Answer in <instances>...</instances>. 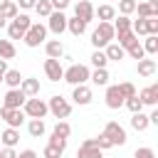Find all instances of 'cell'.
I'll return each instance as SVG.
<instances>
[{
	"mask_svg": "<svg viewBox=\"0 0 158 158\" xmlns=\"http://www.w3.org/2000/svg\"><path fill=\"white\" fill-rule=\"evenodd\" d=\"M44 74H47V79H49V81H59V79H62V74H64V69H62L59 59L47 57V59H44Z\"/></svg>",
	"mask_w": 158,
	"mask_h": 158,
	"instance_id": "12",
	"label": "cell"
},
{
	"mask_svg": "<svg viewBox=\"0 0 158 158\" xmlns=\"http://www.w3.org/2000/svg\"><path fill=\"white\" fill-rule=\"evenodd\" d=\"M126 54H128L131 59H143V57H146V52H143L141 42H138V44H133V47H128V49H126Z\"/></svg>",
	"mask_w": 158,
	"mask_h": 158,
	"instance_id": "42",
	"label": "cell"
},
{
	"mask_svg": "<svg viewBox=\"0 0 158 158\" xmlns=\"http://www.w3.org/2000/svg\"><path fill=\"white\" fill-rule=\"evenodd\" d=\"M151 123H148V116L143 114V111H138V114H131V128L133 131H146Z\"/></svg>",
	"mask_w": 158,
	"mask_h": 158,
	"instance_id": "25",
	"label": "cell"
},
{
	"mask_svg": "<svg viewBox=\"0 0 158 158\" xmlns=\"http://www.w3.org/2000/svg\"><path fill=\"white\" fill-rule=\"evenodd\" d=\"M136 12H138V17H158V0L136 2Z\"/></svg>",
	"mask_w": 158,
	"mask_h": 158,
	"instance_id": "15",
	"label": "cell"
},
{
	"mask_svg": "<svg viewBox=\"0 0 158 158\" xmlns=\"http://www.w3.org/2000/svg\"><path fill=\"white\" fill-rule=\"evenodd\" d=\"M136 96L141 99L143 106H156V104H158V84H151V86L136 91Z\"/></svg>",
	"mask_w": 158,
	"mask_h": 158,
	"instance_id": "13",
	"label": "cell"
},
{
	"mask_svg": "<svg viewBox=\"0 0 158 158\" xmlns=\"http://www.w3.org/2000/svg\"><path fill=\"white\" fill-rule=\"evenodd\" d=\"M156 69H158V64H156V59H138V77H153L156 74Z\"/></svg>",
	"mask_w": 158,
	"mask_h": 158,
	"instance_id": "23",
	"label": "cell"
},
{
	"mask_svg": "<svg viewBox=\"0 0 158 158\" xmlns=\"http://www.w3.org/2000/svg\"><path fill=\"white\" fill-rule=\"evenodd\" d=\"M35 12H37L40 17H49V12H52V2H49V0H37V2H35Z\"/></svg>",
	"mask_w": 158,
	"mask_h": 158,
	"instance_id": "35",
	"label": "cell"
},
{
	"mask_svg": "<svg viewBox=\"0 0 158 158\" xmlns=\"http://www.w3.org/2000/svg\"><path fill=\"white\" fill-rule=\"evenodd\" d=\"M104 54H106L109 62H121V59L126 57V49H123L118 42H109V44L104 47Z\"/></svg>",
	"mask_w": 158,
	"mask_h": 158,
	"instance_id": "16",
	"label": "cell"
},
{
	"mask_svg": "<svg viewBox=\"0 0 158 158\" xmlns=\"http://www.w3.org/2000/svg\"><path fill=\"white\" fill-rule=\"evenodd\" d=\"M7 2H10V0H0V10H2V7L7 5Z\"/></svg>",
	"mask_w": 158,
	"mask_h": 158,
	"instance_id": "54",
	"label": "cell"
},
{
	"mask_svg": "<svg viewBox=\"0 0 158 158\" xmlns=\"http://www.w3.org/2000/svg\"><path fill=\"white\" fill-rule=\"evenodd\" d=\"M47 109L54 114V118H67V116L72 114V104H69L64 96H59V94L47 101Z\"/></svg>",
	"mask_w": 158,
	"mask_h": 158,
	"instance_id": "6",
	"label": "cell"
},
{
	"mask_svg": "<svg viewBox=\"0 0 158 158\" xmlns=\"http://www.w3.org/2000/svg\"><path fill=\"white\" fill-rule=\"evenodd\" d=\"M116 37H118V44H121L123 49H128V47H133V44H138V35H133L131 30H126V32H118Z\"/></svg>",
	"mask_w": 158,
	"mask_h": 158,
	"instance_id": "26",
	"label": "cell"
},
{
	"mask_svg": "<svg viewBox=\"0 0 158 158\" xmlns=\"http://www.w3.org/2000/svg\"><path fill=\"white\" fill-rule=\"evenodd\" d=\"M118 12L121 15H133L136 12V0H118Z\"/></svg>",
	"mask_w": 158,
	"mask_h": 158,
	"instance_id": "40",
	"label": "cell"
},
{
	"mask_svg": "<svg viewBox=\"0 0 158 158\" xmlns=\"http://www.w3.org/2000/svg\"><path fill=\"white\" fill-rule=\"evenodd\" d=\"M25 99H27V96H25L20 89H7L5 99H2V106H5V109H22Z\"/></svg>",
	"mask_w": 158,
	"mask_h": 158,
	"instance_id": "10",
	"label": "cell"
},
{
	"mask_svg": "<svg viewBox=\"0 0 158 158\" xmlns=\"http://www.w3.org/2000/svg\"><path fill=\"white\" fill-rule=\"evenodd\" d=\"M47 20H49V22H47V32H54V35H62V32L67 30V15H64L62 10H52Z\"/></svg>",
	"mask_w": 158,
	"mask_h": 158,
	"instance_id": "7",
	"label": "cell"
},
{
	"mask_svg": "<svg viewBox=\"0 0 158 158\" xmlns=\"http://www.w3.org/2000/svg\"><path fill=\"white\" fill-rule=\"evenodd\" d=\"M2 81L10 86V89H20V81H22V74L17 72V69H7L5 74H2Z\"/></svg>",
	"mask_w": 158,
	"mask_h": 158,
	"instance_id": "24",
	"label": "cell"
},
{
	"mask_svg": "<svg viewBox=\"0 0 158 158\" xmlns=\"http://www.w3.org/2000/svg\"><path fill=\"white\" fill-rule=\"evenodd\" d=\"M0 121H5L7 126H12V128H20L22 126V121H25V111L22 109H0Z\"/></svg>",
	"mask_w": 158,
	"mask_h": 158,
	"instance_id": "8",
	"label": "cell"
},
{
	"mask_svg": "<svg viewBox=\"0 0 158 158\" xmlns=\"http://www.w3.org/2000/svg\"><path fill=\"white\" fill-rule=\"evenodd\" d=\"M104 99H106V106L109 109H121L123 106V94L118 91V84H106Z\"/></svg>",
	"mask_w": 158,
	"mask_h": 158,
	"instance_id": "9",
	"label": "cell"
},
{
	"mask_svg": "<svg viewBox=\"0 0 158 158\" xmlns=\"http://www.w3.org/2000/svg\"><path fill=\"white\" fill-rule=\"evenodd\" d=\"M106 54H104V49H94L91 52V64H94V69H104L106 67Z\"/></svg>",
	"mask_w": 158,
	"mask_h": 158,
	"instance_id": "32",
	"label": "cell"
},
{
	"mask_svg": "<svg viewBox=\"0 0 158 158\" xmlns=\"http://www.w3.org/2000/svg\"><path fill=\"white\" fill-rule=\"evenodd\" d=\"M109 141H111V146H123L126 141H128V136H126V128L118 123V121H109L106 126H104V131H101Z\"/></svg>",
	"mask_w": 158,
	"mask_h": 158,
	"instance_id": "4",
	"label": "cell"
},
{
	"mask_svg": "<svg viewBox=\"0 0 158 158\" xmlns=\"http://www.w3.org/2000/svg\"><path fill=\"white\" fill-rule=\"evenodd\" d=\"M49 143H54V146H59V148H62V151H64V148H67V138H59V136H54V133H52V136H49Z\"/></svg>",
	"mask_w": 158,
	"mask_h": 158,
	"instance_id": "47",
	"label": "cell"
},
{
	"mask_svg": "<svg viewBox=\"0 0 158 158\" xmlns=\"http://www.w3.org/2000/svg\"><path fill=\"white\" fill-rule=\"evenodd\" d=\"M148 123H158V109H153V111H151V116H148Z\"/></svg>",
	"mask_w": 158,
	"mask_h": 158,
	"instance_id": "51",
	"label": "cell"
},
{
	"mask_svg": "<svg viewBox=\"0 0 158 158\" xmlns=\"http://www.w3.org/2000/svg\"><path fill=\"white\" fill-rule=\"evenodd\" d=\"M89 141H91V143H94L96 148H101V151H106V148H114V146H111V141H109V138H106L104 133H99L96 138H89Z\"/></svg>",
	"mask_w": 158,
	"mask_h": 158,
	"instance_id": "41",
	"label": "cell"
},
{
	"mask_svg": "<svg viewBox=\"0 0 158 158\" xmlns=\"http://www.w3.org/2000/svg\"><path fill=\"white\" fill-rule=\"evenodd\" d=\"M62 79H64L67 84H72V86L86 84V81H89V67H86V64H69V67L64 69Z\"/></svg>",
	"mask_w": 158,
	"mask_h": 158,
	"instance_id": "2",
	"label": "cell"
},
{
	"mask_svg": "<svg viewBox=\"0 0 158 158\" xmlns=\"http://www.w3.org/2000/svg\"><path fill=\"white\" fill-rule=\"evenodd\" d=\"M133 158H156V151H153V148H148V146H141V148H136Z\"/></svg>",
	"mask_w": 158,
	"mask_h": 158,
	"instance_id": "44",
	"label": "cell"
},
{
	"mask_svg": "<svg viewBox=\"0 0 158 158\" xmlns=\"http://www.w3.org/2000/svg\"><path fill=\"white\" fill-rule=\"evenodd\" d=\"M116 2H118V0H116Z\"/></svg>",
	"mask_w": 158,
	"mask_h": 158,
	"instance_id": "56",
	"label": "cell"
},
{
	"mask_svg": "<svg viewBox=\"0 0 158 158\" xmlns=\"http://www.w3.org/2000/svg\"><path fill=\"white\" fill-rule=\"evenodd\" d=\"M0 81H2V77H0Z\"/></svg>",
	"mask_w": 158,
	"mask_h": 158,
	"instance_id": "55",
	"label": "cell"
},
{
	"mask_svg": "<svg viewBox=\"0 0 158 158\" xmlns=\"http://www.w3.org/2000/svg\"><path fill=\"white\" fill-rule=\"evenodd\" d=\"M94 17H99V22H111V20H116V7L99 5V7H94Z\"/></svg>",
	"mask_w": 158,
	"mask_h": 158,
	"instance_id": "19",
	"label": "cell"
},
{
	"mask_svg": "<svg viewBox=\"0 0 158 158\" xmlns=\"http://www.w3.org/2000/svg\"><path fill=\"white\" fill-rule=\"evenodd\" d=\"M0 158H17V153H15V148L2 146V148H0Z\"/></svg>",
	"mask_w": 158,
	"mask_h": 158,
	"instance_id": "46",
	"label": "cell"
},
{
	"mask_svg": "<svg viewBox=\"0 0 158 158\" xmlns=\"http://www.w3.org/2000/svg\"><path fill=\"white\" fill-rule=\"evenodd\" d=\"M123 106L131 111V114H138V111H143V104H141V99L133 94V96H128V99H123Z\"/></svg>",
	"mask_w": 158,
	"mask_h": 158,
	"instance_id": "33",
	"label": "cell"
},
{
	"mask_svg": "<svg viewBox=\"0 0 158 158\" xmlns=\"http://www.w3.org/2000/svg\"><path fill=\"white\" fill-rule=\"evenodd\" d=\"M131 32H133V35H148V27H146V17L131 20Z\"/></svg>",
	"mask_w": 158,
	"mask_h": 158,
	"instance_id": "38",
	"label": "cell"
},
{
	"mask_svg": "<svg viewBox=\"0 0 158 158\" xmlns=\"http://www.w3.org/2000/svg\"><path fill=\"white\" fill-rule=\"evenodd\" d=\"M114 37H116L114 25H111V22H99V27L91 32V44H94L96 49H104L109 42H114Z\"/></svg>",
	"mask_w": 158,
	"mask_h": 158,
	"instance_id": "1",
	"label": "cell"
},
{
	"mask_svg": "<svg viewBox=\"0 0 158 158\" xmlns=\"http://www.w3.org/2000/svg\"><path fill=\"white\" fill-rule=\"evenodd\" d=\"M72 99H74V104L86 106V104H91V89L86 84H77L74 91H72Z\"/></svg>",
	"mask_w": 158,
	"mask_h": 158,
	"instance_id": "14",
	"label": "cell"
},
{
	"mask_svg": "<svg viewBox=\"0 0 158 158\" xmlns=\"http://www.w3.org/2000/svg\"><path fill=\"white\" fill-rule=\"evenodd\" d=\"M20 91H22L25 96H40V79H35V77L22 79V81H20Z\"/></svg>",
	"mask_w": 158,
	"mask_h": 158,
	"instance_id": "18",
	"label": "cell"
},
{
	"mask_svg": "<svg viewBox=\"0 0 158 158\" xmlns=\"http://www.w3.org/2000/svg\"><path fill=\"white\" fill-rule=\"evenodd\" d=\"M27 131H30V136H32V138H40V136L44 133V121H42V118H30Z\"/></svg>",
	"mask_w": 158,
	"mask_h": 158,
	"instance_id": "29",
	"label": "cell"
},
{
	"mask_svg": "<svg viewBox=\"0 0 158 158\" xmlns=\"http://www.w3.org/2000/svg\"><path fill=\"white\" fill-rule=\"evenodd\" d=\"M118 91L123 94V99H128V96H133V94H136V86H133L131 81H121V84H118Z\"/></svg>",
	"mask_w": 158,
	"mask_h": 158,
	"instance_id": "43",
	"label": "cell"
},
{
	"mask_svg": "<svg viewBox=\"0 0 158 158\" xmlns=\"http://www.w3.org/2000/svg\"><path fill=\"white\" fill-rule=\"evenodd\" d=\"M52 2V10H64L69 5V0H49Z\"/></svg>",
	"mask_w": 158,
	"mask_h": 158,
	"instance_id": "49",
	"label": "cell"
},
{
	"mask_svg": "<svg viewBox=\"0 0 158 158\" xmlns=\"http://www.w3.org/2000/svg\"><path fill=\"white\" fill-rule=\"evenodd\" d=\"M35 2H37V0H17V7H22V10H32Z\"/></svg>",
	"mask_w": 158,
	"mask_h": 158,
	"instance_id": "48",
	"label": "cell"
},
{
	"mask_svg": "<svg viewBox=\"0 0 158 158\" xmlns=\"http://www.w3.org/2000/svg\"><path fill=\"white\" fill-rule=\"evenodd\" d=\"M17 49L12 44V40H0V59H15Z\"/></svg>",
	"mask_w": 158,
	"mask_h": 158,
	"instance_id": "27",
	"label": "cell"
},
{
	"mask_svg": "<svg viewBox=\"0 0 158 158\" xmlns=\"http://www.w3.org/2000/svg\"><path fill=\"white\" fill-rule=\"evenodd\" d=\"M89 79H91L96 86H106V84H109V72H106V67H104V69H94V72H89Z\"/></svg>",
	"mask_w": 158,
	"mask_h": 158,
	"instance_id": "28",
	"label": "cell"
},
{
	"mask_svg": "<svg viewBox=\"0 0 158 158\" xmlns=\"http://www.w3.org/2000/svg\"><path fill=\"white\" fill-rule=\"evenodd\" d=\"M44 52H47V57L59 59V57L64 54V44H62L59 40H49V42H44Z\"/></svg>",
	"mask_w": 158,
	"mask_h": 158,
	"instance_id": "22",
	"label": "cell"
},
{
	"mask_svg": "<svg viewBox=\"0 0 158 158\" xmlns=\"http://www.w3.org/2000/svg\"><path fill=\"white\" fill-rule=\"evenodd\" d=\"M25 44L27 47H40L44 40H47V27L44 25H40V22H32L30 27H27V32H25Z\"/></svg>",
	"mask_w": 158,
	"mask_h": 158,
	"instance_id": "5",
	"label": "cell"
},
{
	"mask_svg": "<svg viewBox=\"0 0 158 158\" xmlns=\"http://www.w3.org/2000/svg\"><path fill=\"white\" fill-rule=\"evenodd\" d=\"M111 25H114V32H116V35H118V32H126V30H131V17H128V15H121V17L114 20Z\"/></svg>",
	"mask_w": 158,
	"mask_h": 158,
	"instance_id": "31",
	"label": "cell"
},
{
	"mask_svg": "<svg viewBox=\"0 0 158 158\" xmlns=\"http://www.w3.org/2000/svg\"><path fill=\"white\" fill-rule=\"evenodd\" d=\"M0 12H2V17H5V20H15V17H17V12H20V7H17V2H12V0H10Z\"/></svg>",
	"mask_w": 158,
	"mask_h": 158,
	"instance_id": "37",
	"label": "cell"
},
{
	"mask_svg": "<svg viewBox=\"0 0 158 158\" xmlns=\"http://www.w3.org/2000/svg\"><path fill=\"white\" fill-rule=\"evenodd\" d=\"M2 27H7V20H5V17H2V12H0V30H2Z\"/></svg>",
	"mask_w": 158,
	"mask_h": 158,
	"instance_id": "53",
	"label": "cell"
},
{
	"mask_svg": "<svg viewBox=\"0 0 158 158\" xmlns=\"http://www.w3.org/2000/svg\"><path fill=\"white\" fill-rule=\"evenodd\" d=\"M74 17H79V20H84L86 25L94 20V5L89 2V0H79L77 5H74Z\"/></svg>",
	"mask_w": 158,
	"mask_h": 158,
	"instance_id": "11",
	"label": "cell"
},
{
	"mask_svg": "<svg viewBox=\"0 0 158 158\" xmlns=\"http://www.w3.org/2000/svg\"><path fill=\"white\" fill-rule=\"evenodd\" d=\"M62 153H64V151H62L59 146H54V143H47V146H44V151H42V156H44V158H62Z\"/></svg>",
	"mask_w": 158,
	"mask_h": 158,
	"instance_id": "39",
	"label": "cell"
},
{
	"mask_svg": "<svg viewBox=\"0 0 158 158\" xmlns=\"http://www.w3.org/2000/svg\"><path fill=\"white\" fill-rule=\"evenodd\" d=\"M77 158H101V148H96L89 138L77 148Z\"/></svg>",
	"mask_w": 158,
	"mask_h": 158,
	"instance_id": "17",
	"label": "cell"
},
{
	"mask_svg": "<svg viewBox=\"0 0 158 158\" xmlns=\"http://www.w3.org/2000/svg\"><path fill=\"white\" fill-rule=\"evenodd\" d=\"M52 133H54V136H59V138H69V133H72V126H69L67 121H62V118H59V121H57V126L52 128Z\"/></svg>",
	"mask_w": 158,
	"mask_h": 158,
	"instance_id": "34",
	"label": "cell"
},
{
	"mask_svg": "<svg viewBox=\"0 0 158 158\" xmlns=\"http://www.w3.org/2000/svg\"><path fill=\"white\" fill-rule=\"evenodd\" d=\"M7 35H10V40H22V37H25V30H22L15 20H10V22H7Z\"/></svg>",
	"mask_w": 158,
	"mask_h": 158,
	"instance_id": "36",
	"label": "cell"
},
{
	"mask_svg": "<svg viewBox=\"0 0 158 158\" xmlns=\"http://www.w3.org/2000/svg\"><path fill=\"white\" fill-rule=\"evenodd\" d=\"M146 27L148 35H158V17H146Z\"/></svg>",
	"mask_w": 158,
	"mask_h": 158,
	"instance_id": "45",
	"label": "cell"
},
{
	"mask_svg": "<svg viewBox=\"0 0 158 158\" xmlns=\"http://www.w3.org/2000/svg\"><path fill=\"white\" fill-rule=\"evenodd\" d=\"M22 111H25L27 118H44L49 109H47V101L37 99V96H27L25 104H22Z\"/></svg>",
	"mask_w": 158,
	"mask_h": 158,
	"instance_id": "3",
	"label": "cell"
},
{
	"mask_svg": "<svg viewBox=\"0 0 158 158\" xmlns=\"http://www.w3.org/2000/svg\"><path fill=\"white\" fill-rule=\"evenodd\" d=\"M0 143H2V146L15 148V146L20 143V131H17V128H12V126H7V128L0 133Z\"/></svg>",
	"mask_w": 158,
	"mask_h": 158,
	"instance_id": "20",
	"label": "cell"
},
{
	"mask_svg": "<svg viewBox=\"0 0 158 158\" xmlns=\"http://www.w3.org/2000/svg\"><path fill=\"white\" fill-rule=\"evenodd\" d=\"M141 47L146 54H158V35H146V42Z\"/></svg>",
	"mask_w": 158,
	"mask_h": 158,
	"instance_id": "30",
	"label": "cell"
},
{
	"mask_svg": "<svg viewBox=\"0 0 158 158\" xmlns=\"http://www.w3.org/2000/svg\"><path fill=\"white\" fill-rule=\"evenodd\" d=\"M7 72V59H0V77Z\"/></svg>",
	"mask_w": 158,
	"mask_h": 158,
	"instance_id": "52",
	"label": "cell"
},
{
	"mask_svg": "<svg viewBox=\"0 0 158 158\" xmlns=\"http://www.w3.org/2000/svg\"><path fill=\"white\" fill-rule=\"evenodd\" d=\"M17 158H37V151L25 148V151H20V153H17Z\"/></svg>",
	"mask_w": 158,
	"mask_h": 158,
	"instance_id": "50",
	"label": "cell"
},
{
	"mask_svg": "<svg viewBox=\"0 0 158 158\" xmlns=\"http://www.w3.org/2000/svg\"><path fill=\"white\" fill-rule=\"evenodd\" d=\"M67 30L74 35V37H81L86 32V22L79 20V17H67Z\"/></svg>",
	"mask_w": 158,
	"mask_h": 158,
	"instance_id": "21",
	"label": "cell"
}]
</instances>
